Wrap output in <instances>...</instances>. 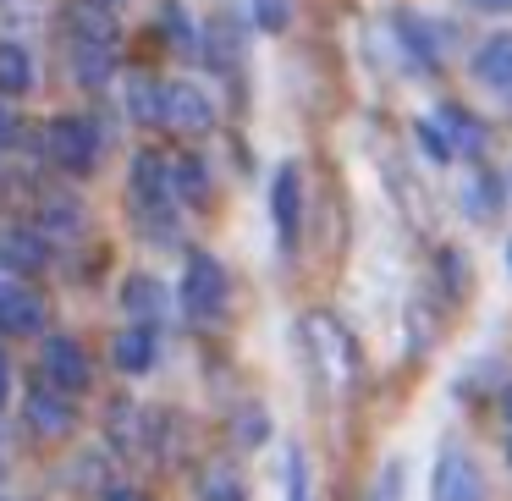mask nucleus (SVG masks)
I'll return each instance as SVG.
<instances>
[{
	"instance_id": "f257e3e1",
	"label": "nucleus",
	"mask_w": 512,
	"mask_h": 501,
	"mask_svg": "<svg viewBox=\"0 0 512 501\" xmlns=\"http://www.w3.org/2000/svg\"><path fill=\"white\" fill-rule=\"evenodd\" d=\"M127 199H133V215L144 221L149 237L171 243V215H177V188H171V160L155 155V149H138L133 171H127Z\"/></svg>"
},
{
	"instance_id": "f03ea898",
	"label": "nucleus",
	"mask_w": 512,
	"mask_h": 501,
	"mask_svg": "<svg viewBox=\"0 0 512 501\" xmlns=\"http://www.w3.org/2000/svg\"><path fill=\"white\" fill-rule=\"evenodd\" d=\"M100 127L89 122V116H56V122L45 127V155L56 160L67 177H89L94 166H100Z\"/></svg>"
},
{
	"instance_id": "7ed1b4c3",
	"label": "nucleus",
	"mask_w": 512,
	"mask_h": 501,
	"mask_svg": "<svg viewBox=\"0 0 512 501\" xmlns=\"http://www.w3.org/2000/svg\"><path fill=\"white\" fill-rule=\"evenodd\" d=\"M226 298H232V287H226L221 259L188 254V270H182V309H188L193 320H221Z\"/></svg>"
},
{
	"instance_id": "20e7f679",
	"label": "nucleus",
	"mask_w": 512,
	"mask_h": 501,
	"mask_svg": "<svg viewBox=\"0 0 512 501\" xmlns=\"http://www.w3.org/2000/svg\"><path fill=\"white\" fill-rule=\"evenodd\" d=\"M485 468H479L474 452L463 446H446L430 468V501H485Z\"/></svg>"
},
{
	"instance_id": "39448f33",
	"label": "nucleus",
	"mask_w": 512,
	"mask_h": 501,
	"mask_svg": "<svg viewBox=\"0 0 512 501\" xmlns=\"http://www.w3.org/2000/svg\"><path fill=\"white\" fill-rule=\"evenodd\" d=\"M39 380H50L56 391L78 397V391H89V380H94L89 353H83L72 336H45V353H39Z\"/></svg>"
},
{
	"instance_id": "423d86ee",
	"label": "nucleus",
	"mask_w": 512,
	"mask_h": 501,
	"mask_svg": "<svg viewBox=\"0 0 512 501\" xmlns=\"http://www.w3.org/2000/svg\"><path fill=\"white\" fill-rule=\"evenodd\" d=\"M166 127L171 133H188V138L210 133L215 127V100L199 89V83H188V78L166 83Z\"/></svg>"
},
{
	"instance_id": "0eeeda50",
	"label": "nucleus",
	"mask_w": 512,
	"mask_h": 501,
	"mask_svg": "<svg viewBox=\"0 0 512 501\" xmlns=\"http://www.w3.org/2000/svg\"><path fill=\"white\" fill-rule=\"evenodd\" d=\"M270 221H276L281 248H298V232H303V171L298 166H281L276 182H270Z\"/></svg>"
},
{
	"instance_id": "6e6552de",
	"label": "nucleus",
	"mask_w": 512,
	"mask_h": 501,
	"mask_svg": "<svg viewBox=\"0 0 512 501\" xmlns=\"http://www.w3.org/2000/svg\"><path fill=\"white\" fill-rule=\"evenodd\" d=\"M23 413H28V430L45 435V441H61V435H67L72 424H78V408H72L67 391H56L50 380H39V386L28 391Z\"/></svg>"
},
{
	"instance_id": "1a4fd4ad",
	"label": "nucleus",
	"mask_w": 512,
	"mask_h": 501,
	"mask_svg": "<svg viewBox=\"0 0 512 501\" xmlns=\"http://www.w3.org/2000/svg\"><path fill=\"white\" fill-rule=\"evenodd\" d=\"M303 336H309V347L320 353V369L331 380L353 375V342H347V331L331 320V314H309V320H303Z\"/></svg>"
},
{
	"instance_id": "9d476101",
	"label": "nucleus",
	"mask_w": 512,
	"mask_h": 501,
	"mask_svg": "<svg viewBox=\"0 0 512 501\" xmlns=\"http://www.w3.org/2000/svg\"><path fill=\"white\" fill-rule=\"evenodd\" d=\"M45 325V303L23 281H0V331L6 336H34Z\"/></svg>"
},
{
	"instance_id": "9b49d317",
	"label": "nucleus",
	"mask_w": 512,
	"mask_h": 501,
	"mask_svg": "<svg viewBox=\"0 0 512 501\" xmlns=\"http://www.w3.org/2000/svg\"><path fill=\"white\" fill-rule=\"evenodd\" d=\"M45 259H50V243L39 226H6L0 232V270L34 276V270H45Z\"/></svg>"
},
{
	"instance_id": "f8f14e48",
	"label": "nucleus",
	"mask_w": 512,
	"mask_h": 501,
	"mask_svg": "<svg viewBox=\"0 0 512 501\" xmlns=\"http://www.w3.org/2000/svg\"><path fill=\"white\" fill-rule=\"evenodd\" d=\"M160 358V336L155 325H127V331L111 336V364L122 369V375H149Z\"/></svg>"
},
{
	"instance_id": "ddd939ff",
	"label": "nucleus",
	"mask_w": 512,
	"mask_h": 501,
	"mask_svg": "<svg viewBox=\"0 0 512 501\" xmlns=\"http://www.w3.org/2000/svg\"><path fill=\"white\" fill-rule=\"evenodd\" d=\"M501 193H507V182L490 177L485 166H468V171H463V182H457V204H463L468 221H496Z\"/></svg>"
},
{
	"instance_id": "4468645a",
	"label": "nucleus",
	"mask_w": 512,
	"mask_h": 501,
	"mask_svg": "<svg viewBox=\"0 0 512 501\" xmlns=\"http://www.w3.org/2000/svg\"><path fill=\"white\" fill-rule=\"evenodd\" d=\"M474 78L490 94H512V34H490L474 50Z\"/></svg>"
},
{
	"instance_id": "2eb2a0df",
	"label": "nucleus",
	"mask_w": 512,
	"mask_h": 501,
	"mask_svg": "<svg viewBox=\"0 0 512 501\" xmlns=\"http://www.w3.org/2000/svg\"><path fill=\"white\" fill-rule=\"evenodd\" d=\"M122 309L133 325H155L166 320V287H160L155 276H127L122 281Z\"/></svg>"
},
{
	"instance_id": "dca6fc26",
	"label": "nucleus",
	"mask_w": 512,
	"mask_h": 501,
	"mask_svg": "<svg viewBox=\"0 0 512 501\" xmlns=\"http://www.w3.org/2000/svg\"><path fill=\"white\" fill-rule=\"evenodd\" d=\"M127 116L138 127H166V83H155L149 72L127 78Z\"/></svg>"
},
{
	"instance_id": "f3484780",
	"label": "nucleus",
	"mask_w": 512,
	"mask_h": 501,
	"mask_svg": "<svg viewBox=\"0 0 512 501\" xmlns=\"http://www.w3.org/2000/svg\"><path fill=\"white\" fill-rule=\"evenodd\" d=\"M116 72V45H94V39H72V78L83 89H105Z\"/></svg>"
},
{
	"instance_id": "a211bd4d",
	"label": "nucleus",
	"mask_w": 512,
	"mask_h": 501,
	"mask_svg": "<svg viewBox=\"0 0 512 501\" xmlns=\"http://www.w3.org/2000/svg\"><path fill=\"white\" fill-rule=\"evenodd\" d=\"M435 122H441V133H446V144H452V155L479 160V149H485V127H479L474 116L463 111V105H441V111H435Z\"/></svg>"
},
{
	"instance_id": "6ab92c4d",
	"label": "nucleus",
	"mask_w": 512,
	"mask_h": 501,
	"mask_svg": "<svg viewBox=\"0 0 512 501\" xmlns=\"http://www.w3.org/2000/svg\"><path fill=\"white\" fill-rule=\"evenodd\" d=\"M397 39L408 45V56L419 61L424 72H441V45H435V28H430V17H413V12H402V17H397Z\"/></svg>"
},
{
	"instance_id": "aec40b11",
	"label": "nucleus",
	"mask_w": 512,
	"mask_h": 501,
	"mask_svg": "<svg viewBox=\"0 0 512 501\" xmlns=\"http://www.w3.org/2000/svg\"><path fill=\"white\" fill-rule=\"evenodd\" d=\"M28 89H34V56L17 39H0V100H17Z\"/></svg>"
},
{
	"instance_id": "412c9836",
	"label": "nucleus",
	"mask_w": 512,
	"mask_h": 501,
	"mask_svg": "<svg viewBox=\"0 0 512 501\" xmlns=\"http://www.w3.org/2000/svg\"><path fill=\"white\" fill-rule=\"evenodd\" d=\"M171 188H177V204H210V166L199 155H177L171 160Z\"/></svg>"
},
{
	"instance_id": "4be33fe9",
	"label": "nucleus",
	"mask_w": 512,
	"mask_h": 501,
	"mask_svg": "<svg viewBox=\"0 0 512 501\" xmlns=\"http://www.w3.org/2000/svg\"><path fill=\"white\" fill-rule=\"evenodd\" d=\"M111 435L122 452H133V446H149V413L138 408V402H116L111 408Z\"/></svg>"
},
{
	"instance_id": "5701e85b",
	"label": "nucleus",
	"mask_w": 512,
	"mask_h": 501,
	"mask_svg": "<svg viewBox=\"0 0 512 501\" xmlns=\"http://www.w3.org/2000/svg\"><path fill=\"white\" fill-rule=\"evenodd\" d=\"M199 496L204 501H243V479L232 463H204L199 468Z\"/></svg>"
},
{
	"instance_id": "b1692460",
	"label": "nucleus",
	"mask_w": 512,
	"mask_h": 501,
	"mask_svg": "<svg viewBox=\"0 0 512 501\" xmlns=\"http://www.w3.org/2000/svg\"><path fill=\"white\" fill-rule=\"evenodd\" d=\"M160 34H166V45H177V50L199 45V28H193V17H188L182 0H160Z\"/></svg>"
},
{
	"instance_id": "393cba45",
	"label": "nucleus",
	"mask_w": 512,
	"mask_h": 501,
	"mask_svg": "<svg viewBox=\"0 0 512 501\" xmlns=\"http://www.w3.org/2000/svg\"><path fill=\"white\" fill-rule=\"evenodd\" d=\"M199 45H204V50H210V61H215V72H232V67H237V34H232V28H226V23H215V28H210V34H204V39H199Z\"/></svg>"
},
{
	"instance_id": "a878e982",
	"label": "nucleus",
	"mask_w": 512,
	"mask_h": 501,
	"mask_svg": "<svg viewBox=\"0 0 512 501\" xmlns=\"http://www.w3.org/2000/svg\"><path fill=\"white\" fill-rule=\"evenodd\" d=\"M78 226H83L78 204H45V215H39V232H45V243H50V237H72Z\"/></svg>"
},
{
	"instance_id": "bb28decb",
	"label": "nucleus",
	"mask_w": 512,
	"mask_h": 501,
	"mask_svg": "<svg viewBox=\"0 0 512 501\" xmlns=\"http://www.w3.org/2000/svg\"><path fill=\"white\" fill-rule=\"evenodd\" d=\"M413 138H419L424 160H435V166H446V160H452V144H446V133H441V122H435V116L413 122Z\"/></svg>"
},
{
	"instance_id": "cd10ccee",
	"label": "nucleus",
	"mask_w": 512,
	"mask_h": 501,
	"mask_svg": "<svg viewBox=\"0 0 512 501\" xmlns=\"http://www.w3.org/2000/svg\"><path fill=\"white\" fill-rule=\"evenodd\" d=\"M402 490H408V463L402 457H391L386 468H380L375 490H369V501H402Z\"/></svg>"
},
{
	"instance_id": "c85d7f7f",
	"label": "nucleus",
	"mask_w": 512,
	"mask_h": 501,
	"mask_svg": "<svg viewBox=\"0 0 512 501\" xmlns=\"http://www.w3.org/2000/svg\"><path fill=\"white\" fill-rule=\"evenodd\" d=\"M248 12H254V23L265 28V34H281V28L292 23V0H254Z\"/></svg>"
},
{
	"instance_id": "c756f323",
	"label": "nucleus",
	"mask_w": 512,
	"mask_h": 501,
	"mask_svg": "<svg viewBox=\"0 0 512 501\" xmlns=\"http://www.w3.org/2000/svg\"><path fill=\"white\" fill-rule=\"evenodd\" d=\"M287 501H309V468H303L298 446L287 452Z\"/></svg>"
},
{
	"instance_id": "7c9ffc66",
	"label": "nucleus",
	"mask_w": 512,
	"mask_h": 501,
	"mask_svg": "<svg viewBox=\"0 0 512 501\" xmlns=\"http://www.w3.org/2000/svg\"><path fill=\"white\" fill-rule=\"evenodd\" d=\"M237 435H243L248 446H254V441H265V435H270V419H265L259 408H243V413H237Z\"/></svg>"
},
{
	"instance_id": "2f4dec72",
	"label": "nucleus",
	"mask_w": 512,
	"mask_h": 501,
	"mask_svg": "<svg viewBox=\"0 0 512 501\" xmlns=\"http://www.w3.org/2000/svg\"><path fill=\"white\" fill-rule=\"evenodd\" d=\"M12 138H17V111H12L6 100H0V149L12 144Z\"/></svg>"
},
{
	"instance_id": "473e14b6",
	"label": "nucleus",
	"mask_w": 512,
	"mask_h": 501,
	"mask_svg": "<svg viewBox=\"0 0 512 501\" xmlns=\"http://www.w3.org/2000/svg\"><path fill=\"white\" fill-rule=\"evenodd\" d=\"M474 12H490V17H512V0H463Z\"/></svg>"
},
{
	"instance_id": "72a5a7b5",
	"label": "nucleus",
	"mask_w": 512,
	"mask_h": 501,
	"mask_svg": "<svg viewBox=\"0 0 512 501\" xmlns=\"http://www.w3.org/2000/svg\"><path fill=\"white\" fill-rule=\"evenodd\" d=\"M105 501H149V496H144V490H127V485H111V490H105Z\"/></svg>"
},
{
	"instance_id": "f704fd0d",
	"label": "nucleus",
	"mask_w": 512,
	"mask_h": 501,
	"mask_svg": "<svg viewBox=\"0 0 512 501\" xmlns=\"http://www.w3.org/2000/svg\"><path fill=\"white\" fill-rule=\"evenodd\" d=\"M12 397V364H6V353H0V402Z\"/></svg>"
},
{
	"instance_id": "c9c22d12",
	"label": "nucleus",
	"mask_w": 512,
	"mask_h": 501,
	"mask_svg": "<svg viewBox=\"0 0 512 501\" xmlns=\"http://www.w3.org/2000/svg\"><path fill=\"white\" fill-rule=\"evenodd\" d=\"M501 413H507V430H512V397H507V402H501Z\"/></svg>"
},
{
	"instance_id": "e433bc0d",
	"label": "nucleus",
	"mask_w": 512,
	"mask_h": 501,
	"mask_svg": "<svg viewBox=\"0 0 512 501\" xmlns=\"http://www.w3.org/2000/svg\"><path fill=\"white\" fill-rule=\"evenodd\" d=\"M507 265H512V243H507Z\"/></svg>"
},
{
	"instance_id": "4c0bfd02",
	"label": "nucleus",
	"mask_w": 512,
	"mask_h": 501,
	"mask_svg": "<svg viewBox=\"0 0 512 501\" xmlns=\"http://www.w3.org/2000/svg\"><path fill=\"white\" fill-rule=\"evenodd\" d=\"M507 457H512V446H507Z\"/></svg>"
},
{
	"instance_id": "58836bf2",
	"label": "nucleus",
	"mask_w": 512,
	"mask_h": 501,
	"mask_svg": "<svg viewBox=\"0 0 512 501\" xmlns=\"http://www.w3.org/2000/svg\"><path fill=\"white\" fill-rule=\"evenodd\" d=\"M507 182H512V177H507Z\"/></svg>"
}]
</instances>
